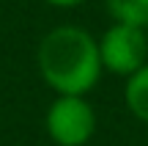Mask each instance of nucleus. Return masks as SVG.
Segmentation results:
<instances>
[{
  "instance_id": "obj_2",
  "label": "nucleus",
  "mask_w": 148,
  "mask_h": 146,
  "mask_svg": "<svg viewBox=\"0 0 148 146\" xmlns=\"http://www.w3.org/2000/svg\"><path fill=\"white\" fill-rule=\"evenodd\" d=\"M44 127L55 146H85L96 135V110L85 97H55Z\"/></svg>"
},
{
  "instance_id": "obj_3",
  "label": "nucleus",
  "mask_w": 148,
  "mask_h": 146,
  "mask_svg": "<svg viewBox=\"0 0 148 146\" xmlns=\"http://www.w3.org/2000/svg\"><path fill=\"white\" fill-rule=\"evenodd\" d=\"M101 69L118 77H132L137 69L148 64V36L145 28L112 22L99 39Z\"/></svg>"
},
{
  "instance_id": "obj_6",
  "label": "nucleus",
  "mask_w": 148,
  "mask_h": 146,
  "mask_svg": "<svg viewBox=\"0 0 148 146\" xmlns=\"http://www.w3.org/2000/svg\"><path fill=\"white\" fill-rule=\"evenodd\" d=\"M49 6H58V8H74V6H79L82 0H47Z\"/></svg>"
},
{
  "instance_id": "obj_4",
  "label": "nucleus",
  "mask_w": 148,
  "mask_h": 146,
  "mask_svg": "<svg viewBox=\"0 0 148 146\" xmlns=\"http://www.w3.org/2000/svg\"><path fill=\"white\" fill-rule=\"evenodd\" d=\"M123 102H126L129 113L137 121L148 124V64L137 69L132 77H126L123 86Z\"/></svg>"
},
{
  "instance_id": "obj_5",
  "label": "nucleus",
  "mask_w": 148,
  "mask_h": 146,
  "mask_svg": "<svg viewBox=\"0 0 148 146\" xmlns=\"http://www.w3.org/2000/svg\"><path fill=\"white\" fill-rule=\"evenodd\" d=\"M107 11L115 22L148 28V0H107Z\"/></svg>"
},
{
  "instance_id": "obj_1",
  "label": "nucleus",
  "mask_w": 148,
  "mask_h": 146,
  "mask_svg": "<svg viewBox=\"0 0 148 146\" xmlns=\"http://www.w3.org/2000/svg\"><path fill=\"white\" fill-rule=\"evenodd\" d=\"M36 66L55 97H85L101 77L99 42L79 25H58L38 42Z\"/></svg>"
},
{
  "instance_id": "obj_7",
  "label": "nucleus",
  "mask_w": 148,
  "mask_h": 146,
  "mask_svg": "<svg viewBox=\"0 0 148 146\" xmlns=\"http://www.w3.org/2000/svg\"><path fill=\"white\" fill-rule=\"evenodd\" d=\"M145 36H148V28H145Z\"/></svg>"
}]
</instances>
